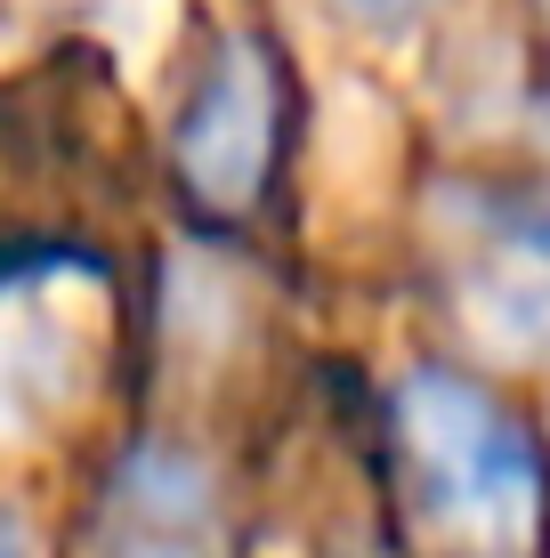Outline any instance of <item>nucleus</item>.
Masks as SVG:
<instances>
[{"label": "nucleus", "mask_w": 550, "mask_h": 558, "mask_svg": "<svg viewBox=\"0 0 550 558\" xmlns=\"http://www.w3.org/2000/svg\"><path fill=\"white\" fill-rule=\"evenodd\" d=\"M396 446L421 486L429 518L462 543L526 550L542 526V461L535 437L510 421L478 380L413 373L396 389Z\"/></svg>", "instance_id": "1"}, {"label": "nucleus", "mask_w": 550, "mask_h": 558, "mask_svg": "<svg viewBox=\"0 0 550 558\" xmlns=\"http://www.w3.org/2000/svg\"><path fill=\"white\" fill-rule=\"evenodd\" d=\"M526 243H535V252H550V203L535 210V219H526Z\"/></svg>", "instance_id": "4"}, {"label": "nucleus", "mask_w": 550, "mask_h": 558, "mask_svg": "<svg viewBox=\"0 0 550 558\" xmlns=\"http://www.w3.org/2000/svg\"><path fill=\"white\" fill-rule=\"evenodd\" d=\"M356 16H372V25H405L413 9H429V0H349Z\"/></svg>", "instance_id": "3"}, {"label": "nucleus", "mask_w": 550, "mask_h": 558, "mask_svg": "<svg viewBox=\"0 0 550 558\" xmlns=\"http://www.w3.org/2000/svg\"><path fill=\"white\" fill-rule=\"evenodd\" d=\"M268 130H276V82L252 41H219L211 73L195 82V106L179 122V170L211 203H252L268 179Z\"/></svg>", "instance_id": "2"}]
</instances>
